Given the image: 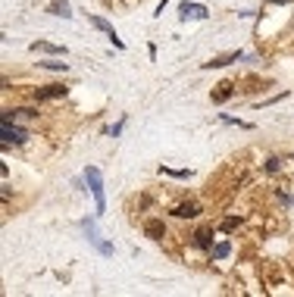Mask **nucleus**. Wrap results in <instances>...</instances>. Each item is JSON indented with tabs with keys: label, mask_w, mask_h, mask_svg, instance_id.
<instances>
[{
	"label": "nucleus",
	"mask_w": 294,
	"mask_h": 297,
	"mask_svg": "<svg viewBox=\"0 0 294 297\" xmlns=\"http://www.w3.org/2000/svg\"><path fill=\"white\" fill-rule=\"evenodd\" d=\"M188 16H194V19H207V7H200V4H181V19H188Z\"/></svg>",
	"instance_id": "10"
},
{
	"label": "nucleus",
	"mask_w": 294,
	"mask_h": 297,
	"mask_svg": "<svg viewBox=\"0 0 294 297\" xmlns=\"http://www.w3.org/2000/svg\"><path fill=\"white\" fill-rule=\"evenodd\" d=\"M50 13H53V16H63V19H69V16H72L69 0H50Z\"/></svg>",
	"instance_id": "14"
},
{
	"label": "nucleus",
	"mask_w": 294,
	"mask_h": 297,
	"mask_svg": "<svg viewBox=\"0 0 294 297\" xmlns=\"http://www.w3.org/2000/svg\"><path fill=\"white\" fill-rule=\"evenodd\" d=\"M0 138H4V144H22L28 138V132L19 125H13V122H4L0 125Z\"/></svg>",
	"instance_id": "2"
},
{
	"label": "nucleus",
	"mask_w": 294,
	"mask_h": 297,
	"mask_svg": "<svg viewBox=\"0 0 294 297\" xmlns=\"http://www.w3.org/2000/svg\"><path fill=\"white\" fill-rule=\"evenodd\" d=\"M38 113L28 106H16V109H4V122H16V119H34Z\"/></svg>",
	"instance_id": "8"
},
{
	"label": "nucleus",
	"mask_w": 294,
	"mask_h": 297,
	"mask_svg": "<svg viewBox=\"0 0 294 297\" xmlns=\"http://www.w3.org/2000/svg\"><path fill=\"white\" fill-rule=\"evenodd\" d=\"M241 53L238 50H232V53H226V57H216V60H210V63H204V69H223V66H229V63H235Z\"/></svg>",
	"instance_id": "11"
},
{
	"label": "nucleus",
	"mask_w": 294,
	"mask_h": 297,
	"mask_svg": "<svg viewBox=\"0 0 294 297\" xmlns=\"http://www.w3.org/2000/svg\"><path fill=\"white\" fill-rule=\"evenodd\" d=\"M269 4H291V0H269Z\"/></svg>",
	"instance_id": "19"
},
{
	"label": "nucleus",
	"mask_w": 294,
	"mask_h": 297,
	"mask_svg": "<svg viewBox=\"0 0 294 297\" xmlns=\"http://www.w3.org/2000/svg\"><path fill=\"white\" fill-rule=\"evenodd\" d=\"M88 22H91V25H94V28H100V31H103V34H106V38H109V41H113V44L119 47V50L125 47V44H122V38H116V31H113V25H109V22L103 19V16H88Z\"/></svg>",
	"instance_id": "4"
},
{
	"label": "nucleus",
	"mask_w": 294,
	"mask_h": 297,
	"mask_svg": "<svg viewBox=\"0 0 294 297\" xmlns=\"http://www.w3.org/2000/svg\"><path fill=\"white\" fill-rule=\"evenodd\" d=\"M232 94H235V85L232 82H219L210 97H213V103H226V100H232Z\"/></svg>",
	"instance_id": "6"
},
{
	"label": "nucleus",
	"mask_w": 294,
	"mask_h": 297,
	"mask_svg": "<svg viewBox=\"0 0 294 297\" xmlns=\"http://www.w3.org/2000/svg\"><path fill=\"white\" fill-rule=\"evenodd\" d=\"M31 50H34V53L41 50V53H57V57H66V47H60V44H47V41H34Z\"/></svg>",
	"instance_id": "12"
},
{
	"label": "nucleus",
	"mask_w": 294,
	"mask_h": 297,
	"mask_svg": "<svg viewBox=\"0 0 294 297\" xmlns=\"http://www.w3.org/2000/svg\"><path fill=\"white\" fill-rule=\"evenodd\" d=\"M229 250H232L229 241H219V244L213 247V256H216V259H226V256H229Z\"/></svg>",
	"instance_id": "15"
},
{
	"label": "nucleus",
	"mask_w": 294,
	"mask_h": 297,
	"mask_svg": "<svg viewBox=\"0 0 294 297\" xmlns=\"http://www.w3.org/2000/svg\"><path fill=\"white\" fill-rule=\"evenodd\" d=\"M241 226V216H229V219H223V232H232V229H238Z\"/></svg>",
	"instance_id": "16"
},
{
	"label": "nucleus",
	"mask_w": 294,
	"mask_h": 297,
	"mask_svg": "<svg viewBox=\"0 0 294 297\" xmlns=\"http://www.w3.org/2000/svg\"><path fill=\"white\" fill-rule=\"evenodd\" d=\"M85 178H88V184H91V194H94V200H97V213H103V210H106V200H103V178H100V169L88 166V169H85Z\"/></svg>",
	"instance_id": "1"
},
{
	"label": "nucleus",
	"mask_w": 294,
	"mask_h": 297,
	"mask_svg": "<svg viewBox=\"0 0 294 297\" xmlns=\"http://www.w3.org/2000/svg\"><path fill=\"white\" fill-rule=\"evenodd\" d=\"M66 85H44V88H34V100H57L66 97Z\"/></svg>",
	"instance_id": "3"
},
{
	"label": "nucleus",
	"mask_w": 294,
	"mask_h": 297,
	"mask_svg": "<svg viewBox=\"0 0 294 297\" xmlns=\"http://www.w3.org/2000/svg\"><path fill=\"white\" fill-rule=\"evenodd\" d=\"M144 235L151 238V241H163V235H166L163 219H147V222H144Z\"/></svg>",
	"instance_id": "5"
},
{
	"label": "nucleus",
	"mask_w": 294,
	"mask_h": 297,
	"mask_svg": "<svg viewBox=\"0 0 294 297\" xmlns=\"http://www.w3.org/2000/svg\"><path fill=\"white\" fill-rule=\"evenodd\" d=\"M44 69H53V72H66L69 69V63H57V60H50V63H41Z\"/></svg>",
	"instance_id": "18"
},
{
	"label": "nucleus",
	"mask_w": 294,
	"mask_h": 297,
	"mask_svg": "<svg viewBox=\"0 0 294 297\" xmlns=\"http://www.w3.org/2000/svg\"><path fill=\"white\" fill-rule=\"evenodd\" d=\"M291 160H294V154H291Z\"/></svg>",
	"instance_id": "20"
},
{
	"label": "nucleus",
	"mask_w": 294,
	"mask_h": 297,
	"mask_svg": "<svg viewBox=\"0 0 294 297\" xmlns=\"http://www.w3.org/2000/svg\"><path fill=\"white\" fill-rule=\"evenodd\" d=\"M194 244L204 247V250H210V247H213V232H210V229H197V232H194Z\"/></svg>",
	"instance_id": "13"
},
{
	"label": "nucleus",
	"mask_w": 294,
	"mask_h": 297,
	"mask_svg": "<svg viewBox=\"0 0 294 297\" xmlns=\"http://www.w3.org/2000/svg\"><path fill=\"white\" fill-rule=\"evenodd\" d=\"M85 232H88V238H91V244H94L100 253H113V247L100 241V235H97V229H94V222H88V219H85Z\"/></svg>",
	"instance_id": "7"
},
{
	"label": "nucleus",
	"mask_w": 294,
	"mask_h": 297,
	"mask_svg": "<svg viewBox=\"0 0 294 297\" xmlns=\"http://www.w3.org/2000/svg\"><path fill=\"white\" fill-rule=\"evenodd\" d=\"M279 169H282V160L279 157H269L266 160V172H279Z\"/></svg>",
	"instance_id": "17"
},
{
	"label": "nucleus",
	"mask_w": 294,
	"mask_h": 297,
	"mask_svg": "<svg viewBox=\"0 0 294 297\" xmlns=\"http://www.w3.org/2000/svg\"><path fill=\"white\" fill-rule=\"evenodd\" d=\"M197 213H200V207L194 200H185V203H178V207L172 210V216H178V219H194Z\"/></svg>",
	"instance_id": "9"
}]
</instances>
